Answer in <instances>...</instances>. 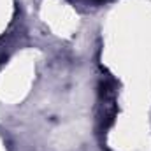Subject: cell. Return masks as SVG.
<instances>
[{"label": "cell", "mask_w": 151, "mask_h": 151, "mask_svg": "<svg viewBox=\"0 0 151 151\" xmlns=\"http://www.w3.org/2000/svg\"><path fill=\"white\" fill-rule=\"evenodd\" d=\"M93 2H104V0H93Z\"/></svg>", "instance_id": "1"}]
</instances>
